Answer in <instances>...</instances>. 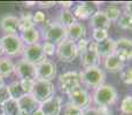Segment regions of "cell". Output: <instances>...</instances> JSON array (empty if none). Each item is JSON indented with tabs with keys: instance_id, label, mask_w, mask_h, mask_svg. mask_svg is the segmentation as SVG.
I'll return each mask as SVG.
<instances>
[{
	"instance_id": "1",
	"label": "cell",
	"mask_w": 132,
	"mask_h": 115,
	"mask_svg": "<svg viewBox=\"0 0 132 115\" xmlns=\"http://www.w3.org/2000/svg\"><path fill=\"white\" fill-rule=\"evenodd\" d=\"M117 100V92L113 85H108V84H103V85L99 86L93 92V103L99 108H103V107H108L114 105Z\"/></svg>"
},
{
	"instance_id": "2",
	"label": "cell",
	"mask_w": 132,
	"mask_h": 115,
	"mask_svg": "<svg viewBox=\"0 0 132 115\" xmlns=\"http://www.w3.org/2000/svg\"><path fill=\"white\" fill-rule=\"evenodd\" d=\"M82 84L87 88L98 89L99 86L103 85L106 81V73L100 67L96 68H87L79 73Z\"/></svg>"
},
{
	"instance_id": "3",
	"label": "cell",
	"mask_w": 132,
	"mask_h": 115,
	"mask_svg": "<svg viewBox=\"0 0 132 115\" xmlns=\"http://www.w3.org/2000/svg\"><path fill=\"white\" fill-rule=\"evenodd\" d=\"M32 96L38 101V104H43L45 101L50 100L55 94V86L51 81H43L36 80L35 81V86L32 90Z\"/></svg>"
},
{
	"instance_id": "4",
	"label": "cell",
	"mask_w": 132,
	"mask_h": 115,
	"mask_svg": "<svg viewBox=\"0 0 132 115\" xmlns=\"http://www.w3.org/2000/svg\"><path fill=\"white\" fill-rule=\"evenodd\" d=\"M1 44L4 53L8 57H17L23 53L24 44L19 35H4Z\"/></svg>"
},
{
	"instance_id": "5",
	"label": "cell",
	"mask_w": 132,
	"mask_h": 115,
	"mask_svg": "<svg viewBox=\"0 0 132 115\" xmlns=\"http://www.w3.org/2000/svg\"><path fill=\"white\" fill-rule=\"evenodd\" d=\"M82 81H80L79 73L77 71H68L59 76V86L60 91L64 94L71 93L73 90L80 88Z\"/></svg>"
},
{
	"instance_id": "6",
	"label": "cell",
	"mask_w": 132,
	"mask_h": 115,
	"mask_svg": "<svg viewBox=\"0 0 132 115\" xmlns=\"http://www.w3.org/2000/svg\"><path fill=\"white\" fill-rule=\"evenodd\" d=\"M55 54L57 55L60 61L65 63H70L78 57L79 53H78L75 42H72L70 39H65L56 46V53Z\"/></svg>"
},
{
	"instance_id": "7",
	"label": "cell",
	"mask_w": 132,
	"mask_h": 115,
	"mask_svg": "<svg viewBox=\"0 0 132 115\" xmlns=\"http://www.w3.org/2000/svg\"><path fill=\"white\" fill-rule=\"evenodd\" d=\"M44 39H46V42L59 45L67 39V29L59 22L50 23L44 28Z\"/></svg>"
},
{
	"instance_id": "8",
	"label": "cell",
	"mask_w": 132,
	"mask_h": 115,
	"mask_svg": "<svg viewBox=\"0 0 132 115\" xmlns=\"http://www.w3.org/2000/svg\"><path fill=\"white\" fill-rule=\"evenodd\" d=\"M80 63L84 67V69L87 68H96L100 67L101 63V57L96 52V43L90 42L87 50L84 53L80 54Z\"/></svg>"
},
{
	"instance_id": "9",
	"label": "cell",
	"mask_w": 132,
	"mask_h": 115,
	"mask_svg": "<svg viewBox=\"0 0 132 115\" xmlns=\"http://www.w3.org/2000/svg\"><path fill=\"white\" fill-rule=\"evenodd\" d=\"M14 73L20 78V81H36L37 80L36 66L23 60V59L20 60L15 65Z\"/></svg>"
},
{
	"instance_id": "10",
	"label": "cell",
	"mask_w": 132,
	"mask_h": 115,
	"mask_svg": "<svg viewBox=\"0 0 132 115\" xmlns=\"http://www.w3.org/2000/svg\"><path fill=\"white\" fill-rule=\"evenodd\" d=\"M22 54H23V60L32 63V65H35V66L40 65L42 62L47 60V57L45 55L42 45H40L39 43L24 47Z\"/></svg>"
},
{
	"instance_id": "11",
	"label": "cell",
	"mask_w": 132,
	"mask_h": 115,
	"mask_svg": "<svg viewBox=\"0 0 132 115\" xmlns=\"http://www.w3.org/2000/svg\"><path fill=\"white\" fill-rule=\"evenodd\" d=\"M68 98H69V104L82 109V111L88 108L91 103L90 94L87 93V91L85 89H82V88H78L76 90H73L71 93L68 94Z\"/></svg>"
},
{
	"instance_id": "12",
	"label": "cell",
	"mask_w": 132,
	"mask_h": 115,
	"mask_svg": "<svg viewBox=\"0 0 132 115\" xmlns=\"http://www.w3.org/2000/svg\"><path fill=\"white\" fill-rule=\"evenodd\" d=\"M37 69V80H43V81H51L55 78L57 73L56 65L53 61L46 60L42 62L40 65L36 66Z\"/></svg>"
},
{
	"instance_id": "13",
	"label": "cell",
	"mask_w": 132,
	"mask_h": 115,
	"mask_svg": "<svg viewBox=\"0 0 132 115\" xmlns=\"http://www.w3.org/2000/svg\"><path fill=\"white\" fill-rule=\"evenodd\" d=\"M0 29L5 35H17L20 30L19 17L7 14L0 17Z\"/></svg>"
},
{
	"instance_id": "14",
	"label": "cell",
	"mask_w": 132,
	"mask_h": 115,
	"mask_svg": "<svg viewBox=\"0 0 132 115\" xmlns=\"http://www.w3.org/2000/svg\"><path fill=\"white\" fill-rule=\"evenodd\" d=\"M115 54L125 62L132 59V39L130 38H120L116 40Z\"/></svg>"
},
{
	"instance_id": "15",
	"label": "cell",
	"mask_w": 132,
	"mask_h": 115,
	"mask_svg": "<svg viewBox=\"0 0 132 115\" xmlns=\"http://www.w3.org/2000/svg\"><path fill=\"white\" fill-rule=\"evenodd\" d=\"M39 108L44 113V115H60L62 111V98L53 97L50 100L40 104Z\"/></svg>"
},
{
	"instance_id": "16",
	"label": "cell",
	"mask_w": 132,
	"mask_h": 115,
	"mask_svg": "<svg viewBox=\"0 0 132 115\" xmlns=\"http://www.w3.org/2000/svg\"><path fill=\"white\" fill-rule=\"evenodd\" d=\"M17 103L21 109V115H31L39 108V104L32 94H25L17 100Z\"/></svg>"
},
{
	"instance_id": "17",
	"label": "cell",
	"mask_w": 132,
	"mask_h": 115,
	"mask_svg": "<svg viewBox=\"0 0 132 115\" xmlns=\"http://www.w3.org/2000/svg\"><path fill=\"white\" fill-rule=\"evenodd\" d=\"M116 50V40H114L113 38H107V39L102 40L100 43H96V52L100 57L107 58L109 55L115 54Z\"/></svg>"
},
{
	"instance_id": "18",
	"label": "cell",
	"mask_w": 132,
	"mask_h": 115,
	"mask_svg": "<svg viewBox=\"0 0 132 115\" xmlns=\"http://www.w3.org/2000/svg\"><path fill=\"white\" fill-rule=\"evenodd\" d=\"M90 24L93 28V30L101 29V30H107L108 31V29L110 28V21L106 16L103 11H96L94 13V15L91 17Z\"/></svg>"
},
{
	"instance_id": "19",
	"label": "cell",
	"mask_w": 132,
	"mask_h": 115,
	"mask_svg": "<svg viewBox=\"0 0 132 115\" xmlns=\"http://www.w3.org/2000/svg\"><path fill=\"white\" fill-rule=\"evenodd\" d=\"M103 66H105L106 70L109 73H120V71L122 73L124 69V61L116 54H113L105 58Z\"/></svg>"
},
{
	"instance_id": "20",
	"label": "cell",
	"mask_w": 132,
	"mask_h": 115,
	"mask_svg": "<svg viewBox=\"0 0 132 115\" xmlns=\"http://www.w3.org/2000/svg\"><path fill=\"white\" fill-rule=\"evenodd\" d=\"M86 35V29L84 24L79 22H75L72 25L67 28V39H70L72 42H78L82 38H84Z\"/></svg>"
},
{
	"instance_id": "21",
	"label": "cell",
	"mask_w": 132,
	"mask_h": 115,
	"mask_svg": "<svg viewBox=\"0 0 132 115\" xmlns=\"http://www.w3.org/2000/svg\"><path fill=\"white\" fill-rule=\"evenodd\" d=\"M72 13L76 19L86 20V19H91L94 15L95 9L91 6V4H80L75 7Z\"/></svg>"
},
{
	"instance_id": "22",
	"label": "cell",
	"mask_w": 132,
	"mask_h": 115,
	"mask_svg": "<svg viewBox=\"0 0 132 115\" xmlns=\"http://www.w3.org/2000/svg\"><path fill=\"white\" fill-rule=\"evenodd\" d=\"M20 37H21L23 44H27L28 46L38 44V40H39V38H40L39 30L34 27V28H31V29H28V30L22 31Z\"/></svg>"
},
{
	"instance_id": "23",
	"label": "cell",
	"mask_w": 132,
	"mask_h": 115,
	"mask_svg": "<svg viewBox=\"0 0 132 115\" xmlns=\"http://www.w3.org/2000/svg\"><path fill=\"white\" fill-rule=\"evenodd\" d=\"M1 109L2 115H21L19 103H17V100L12 98L1 105Z\"/></svg>"
},
{
	"instance_id": "24",
	"label": "cell",
	"mask_w": 132,
	"mask_h": 115,
	"mask_svg": "<svg viewBox=\"0 0 132 115\" xmlns=\"http://www.w3.org/2000/svg\"><path fill=\"white\" fill-rule=\"evenodd\" d=\"M15 65L12 62V60L8 57H1L0 58V76L7 77L11 74L14 73Z\"/></svg>"
},
{
	"instance_id": "25",
	"label": "cell",
	"mask_w": 132,
	"mask_h": 115,
	"mask_svg": "<svg viewBox=\"0 0 132 115\" xmlns=\"http://www.w3.org/2000/svg\"><path fill=\"white\" fill-rule=\"evenodd\" d=\"M8 86V91H9V94H11V98L12 99H15V100H19L20 98H22L23 96H25V92L23 90L21 85V82L19 81H15L11 83Z\"/></svg>"
},
{
	"instance_id": "26",
	"label": "cell",
	"mask_w": 132,
	"mask_h": 115,
	"mask_svg": "<svg viewBox=\"0 0 132 115\" xmlns=\"http://www.w3.org/2000/svg\"><path fill=\"white\" fill-rule=\"evenodd\" d=\"M76 22V17L73 16V13L70 9H63L60 14V19L59 23L62 27H64L65 29L69 28L70 25H72Z\"/></svg>"
},
{
	"instance_id": "27",
	"label": "cell",
	"mask_w": 132,
	"mask_h": 115,
	"mask_svg": "<svg viewBox=\"0 0 132 115\" xmlns=\"http://www.w3.org/2000/svg\"><path fill=\"white\" fill-rule=\"evenodd\" d=\"M103 13L106 14V16L108 17L109 21H117L120 19L122 12L120 9V7L115 6V5H109V6L106 7V9L103 11Z\"/></svg>"
},
{
	"instance_id": "28",
	"label": "cell",
	"mask_w": 132,
	"mask_h": 115,
	"mask_svg": "<svg viewBox=\"0 0 132 115\" xmlns=\"http://www.w3.org/2000/svg\"><path fill=\"white\" fill-rule=\"evenodd\" d=\"M117 25L121 29L124 30H132V15H130L129 13L124 12L123 14H121L120 19L117 20Z\"/></svg>"
},
{
	"instance_id": "29",
	"label": "cell",
	"mask_w": 132,
	"mask_h": 115,
	"mask_svg": "<svg viewBox=\"0 0 132 115\" xmlns=\"http://www.w3.org/2000/svg\"><path fill=\"white\" fill-rule=\"evenodd\" d=\"M20 21V31H24V30L31 29L34 28V22H32V14L31 13H27V14H23L21 17L19 19Z\"/></svg>"
},
{
	"instance_id": "30",
	"label": "cell",
	"mask_w": 132,
	"mask_h": 115,
	"mask_svg": "<svg viewBox=\"0 0 132 115\" xmlns=\"http://www.w3.org/2000/svg\"><path fill=\"white\" fill-rule=\"evenodd\" d=\"M121 112L125 115H132V96H125L121 103Z\"/></svg>"
},
{
	"instance_id": "31",
	"label": "cell",
	"mask_w": 132,
	"mask_h": 115,
	"mask_svg": "<svg viewBox=\"0 0 132 115\" xmlns=\"http://www.w3.org/2000/svg\"><path fill=\"white\" fill-rule=\"evenodd\" d=\"M92 38L94 39L95 43H100V42H102V40H105L108 38V32H107V30L95 29V30H93Z\"/></svg>"
},
{
	"instance_id": "32",
	"label": "cell",
	"mask_w": 132,
	"mask_h": 115,
	"mask_svg": "<svg viewBox=\"0 0 132 115\" xmlns=\"http://www.w3.org/2000/svg\"><path fill=\"white\" fill-rule=\"evenodd\" d=\"M42 47H43V51H44L46 57H51V55H54L55 53H56V45L51 42H45L44 44L42 45Z\"/></svg>"
},
{
	"instance_id": "33",
	"label": "cell",
	"mask_w": 132,
	"mask_h": 115,
	"mask_svg": "<svg viewBox=\"0 0 132 115\" xmlns=\"http://www.w3.org/2000/svg\"><path fill=\"white\" fill-rule=\"evenodd\" d=\"M121 80L126 85H132V67L124 69L121 74Z\"/></svg>"
},
{
	"instance_id": "34",
	"label": "cell",
	"mask_w": 132,
	"mask_h": 115,
	"mask_svg": "<svg viewBox=\"0 0 132 115\" xmlns=\"http://www.w3.org/2000/svg\"><path fill=\"white\" fill-rule=\"evenodd\" d=\"M63 115H83V111L68 103L67 105H65V107H64Z\"/></svg>"
},
{
	"instance_id": "35",
	"label": "cell",
	"mask_w": 132,
	"mask_h": 115,
	"mask_svg": "<svg viewBox=\"0 0 132 115\" xmlns=\"http://www.w3.org/2000/svg\"><path fill=\"white\" fill-rule=\"evenodd\" d=\"M9 99H11V94L8 91V86L4 85L2 88H0V106Z\"/></svg>"
},
{
	"instance_id": "36",
	"label": "cell",
	"mask_w": 132,
	"mask_h": 115,
	"mask_svg": "<svg viewBox=\"0 0 132 115\" xmlns=\"http://www.w3.org/2000/svg\"><path fill=\"white\" fill-rule=\"evenodd\" d=\"M88 45H90V40L86 39V38H82L80 40H78L76 46H77V50H78V53L79 54H82V53H84L86 50H87Z\"/></svg>"
},
{
	"instance_id": "37",
	"label": "cell",
	"mask_w": 132,
	"mask_h": 115,
	"mask_svg": "<svg viewBox=\"0 0 132 115\" xmlns=\"http://www.w3.org/2000/svg\"><path fill=\"white\" fill-rule=\"evenodd\" d=\"M25 94H31L35 86V81H20Z\"/></svg>"
},
{
	"instance_id": "38",
	"label": "cell",
	"mask_w": 132,
	"mask_h": 115,
	"mask_svg": "<svg viewBox=\"0 0 132 115\" xmlns=\"http://www.w3.org/2000/svg\"><path fill=\"white\" fill-rule=\"evenodd\" d=\"M45 20H46V16H45V14L42 11H38L32 14V22H34V24L43 23V22H45Z\"/></svg>"
},
{
	"instance_id": "39",
	"label": "cell",
	"mask_w": 132,
	"mask_h": 115,
	"mask_svg": "<svg viewBox=\"0 0 132 115\" xmlns=\"http://www.w3.org/2000/svg\"><path fill=\"white\" fill-rule=\"evenodd\" d=\"M83 115H101V113L99 112L98 108H94V107H88L83 111Z\"/></svg>"
},
{
	"instance_id": "40",
	"label": "cell",
	"mask_w": 132,
	"mask_h": 115,
	"mask_svg": "<svg viewBox=\"0 0 132 115\" xmlns=\"http://www.w3.org/2000/svg\"><path fill=\"white\" fill-rule=\"evenodd\" d=\"M38 6L40 7V8H51V7L55 6V2L54 1H40L38 2Z\"/></svg>"
},
{
	"instance_id": "41",
	"label": "cell",
	"mask_w": 132,
	"mask_h": 115,
	"mask_svg": "<svg viewBox=\"0 0 132 115\" xmlns=\"http://www.w3.org/2000/svg\"><path fill=\"white\" fill-rule=\"evenodd\" d=\"M124 9H125V13H129L130 15H132V1L126 2L125 6H124Z\"/></svg>"
},
{
	"instance_id": "42",
	"label": "cell",
	"mask_w": 132,
	"mask_h": 115,
	"mask_svg": "<svg viewBox=\"0 0 132 115\" xmlns=\"http://www.w3.org/2000/svg\"><path fill=\"white\" fill-rule=\"evenodd\" d=\"M60 4L62 5V7H63L64 9H68L69 7L72 6V2H71V1H68V2H63V1H62V2H60Z\"/></svg>"
},
{
	"instance_id": "43",
	"label": "cell",
	"mask_w": 132,
	"mask_h": 115,
	"mask_svg": "<svg viewBox=\"0 0 132 115\" xmlns=\"http://www.w3.org/2000/svg\"><path fill=\"white\" fill-rule=\"evenodd\" d=\"M31 115H44V113H43L42 111H40V108H38L37 111H35L34 113H32Z\"/></svg>"
},
{
	"instance_id": "44",
	"label": "cell",
	"mask_w": 132,
	"mask_h": 115,
	"mask_svg": "<svg viewBox=\"0 0 132 115\" xmlns=\"http://www.w3.org/2000/svg\"><path fill=\"white\" fill-rule=\"evenodd\" d=\"M5 53H4V48H2V44H1V38H0V58L4 55Z\"/></svg>"
},
{
	"instance_id": "45",
	"label": "cell",
	"mask_w": 132,
	"mask_h": 115,
	"mask_svg": "<svg viewBox=\"0 0 132 115\" xmlns=\"http://www.w3.org/2000/svg\"><path fill=\"white\" fill-rule=\"evenodd\" d=\"M5 85V81H4V77L2 76H0V88H2V86Z\"/></svg>"
},
{
	"instance_id": "46",
	"label": "cell",
	"mask_w": 132,
	"mask_h": 115,
	"mask_svg": "<svg viewBox=\"0 0 132 115\" xmlns=\"http://www.w3.org/2000/svg\"><path fill=\"white\" fill-rule=\"evenodd\" d=\"M34 4H36V2H27V4H25V6H32Z\"/></svg>"
},
{
	"instance_id": "47",
	"label": "cell",
	"mask_w": 132,
	"mask_h": 115,
	"mask_svg": "<svg viewBox=\"0 0 132 115\" xmlns=\"http://www.w3.org/2000/svg\"><path fill=\"white\" fill-rule=\"evenodd\" d=\"M0 115H2V113H1V114H0Z\"/></svg>"
}]
</instances>
